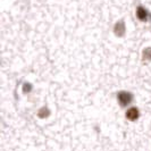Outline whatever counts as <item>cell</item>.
Returning a JSON list of instances; mask_svg holds the SVG:
<instances>
[{"label":"cell","instance_id":"1","mask_svg":"<svg viewBox=\"0 0 151 151\" xmlns=\"http://www.w3.org/2000/svg\"><path fill=\"white\" fill-rule=\"evenodd\" d=\"M118 101L122 107L127 106L132 101V94L129 92H121V93H118Z\"/></svg>","mask_w":151,"mask_h":151},{"label":"cell","instance_id":"2","mask_svg":"<svg viewBox=\"0 0 151 151\" xmlns=\"http://www.w3.org/2000/svg\"><path fill=\"white\" fill-rule=\"evenodd\" d=\"M126 118L129 119V121H136L137 118H139V110L136 109V108H129V110H127V113H126Z\"/></svg>","mask_w":151,"mask_h":151}]
</instances>
